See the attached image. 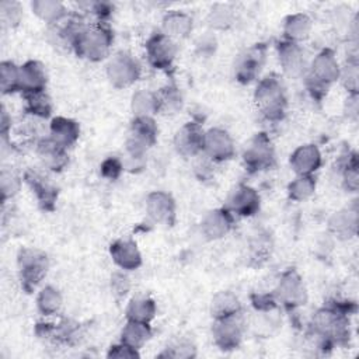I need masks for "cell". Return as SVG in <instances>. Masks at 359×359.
Returning <instances> with one entry per match:
<instances>
[{
  "instance_id": "1",
  "label": "cell",
  "mask_w": 359,
  "mask_h": 359,
  "mask_svg": "<svg viewBox=\"0 0 359 359\" xmlns=\"http://www.w3.org/2000/svg\"><path fill=\"white\" fill-rule=\"evenodd\" d=\"M254 101L264 118L273 122L280 121L287 105L286 93L280 80L276 76H268L259 80L254 93Z\"/></svg>"
},
{
  "instance_id": "2",
  "label": "cell",
  "mask_w": 359,
  "mask_h": 359,
  "mask_svg": "<svg viewBox=\"0 0 359 359\" xmlns=\"http://www.w3.org/2000/svg\"><path fill=\"white\" fill-rule=\"evenodd\" d=\"M341 69L332 50L324 49L311 60L306 84L313 97L321 98L330 86L339 79Z\"/></svg>"
},
{
  "instance_id": "3",
  "label": "cell",
  "mask_w": 359,
  "mask_h": 359,
  "mask_svg": "<svg viewBox=\"0 0 359 359\" xmlns=\"http://www.w3.org/2000/svg\"><path fill=\"white\" fill-rule=\"evenodd\" d=\"M112 45V32L101 25H84L73 42L74 52L84 59L98 62L104 59Z\"/></svg>"
},
{
  "instance_id": "4",
  "label": "cell",
  "mask_w": 359,
  "mask_h": 359,
  "mask_svg": "<svg viewBox=\"0 0 359 359\" xmlns=\"http://www.w3.org/2000/svg\"><path fill=\"white\" fill-rule=\"evenodd\" d=\"M18 272L22 289L32 292L48 272V257L45 252L35 248H22L17 257Z\"/></svg>"
},
{
  "instance_id": "5",
  "label": "cell",
  "mask_w": 359,
  "mask_h": 359,
  "mask_svg": "<svg viewBox=\"0 0 359 359\" xmlns=\"http://www.w3.org/2000/svg\"><path fill=\"white\" fill-rule=\"evenodd\" d=\"M158 128L153 116H135L126 137L128 157L144 158L146 151L157 142Z\"/></svg>"
},
{
  "instance_id": "6",
  "label": "cell",
  "mask_w": 359,
  "mask_h": 359,
  "mask_svg": "<svg viewBox=\"0 0 359 359\" xmlns=\"http://www.w3.org/2000/svg\"><path fill=\"white\" fill-rule=\"evenodd\" d=\"M245 168L250 172L268 170L275 164V150L266 133H257L243 153Z\"/></svg>"
},
{
  "instance_id": "7",
  "label": "cell",
  "mask_w": 359,
  "mask_h": 359,
  "mask_svg": "<svg viewBox=\"0 0 359 359\" xmlns=\"http://www.w3.org/2000/svg\"><path fill=\"white\" fill-rule=\"evenodd\" d=\"M107 77L116 88L129 87L140 77V65L130 53L118 52L107 65Z\"/></svg>"
},
{
  "instance_id": "8",
  "label": "cell",
  "mask_w": 359,
  "mask_h": 359,
  "mask_svg": "<svg viewBox=\"0 0 359 359\" xmlns=\"http://www.w3.org/2000/svg\"><path fill=\"white\" fill-rule=\"evenodd\" d=\"M243 331L244 321L241 313L223 318H216L212 327L213 341L223 351L236 349L243 339Z\"/></svg>"
},
{
  "instance_id": "9",
  "label": "cell",
  "mask_w": 359,
  "mask_h": 359,
  "mask_svg": "<svg viewBox=\"0 0 359 359\" xmlns=\"http://www.w3.org/2000/svg\"><path fill=\"white\" fill-rule=\"evenodd\" d=\"M177 45L172 38L163 32L154 34L146 42V56L149 63L158 70H167L172 66L177 56Z\"/></svg>"
},
{
  "instance_id": "10",
  "label": "cell",
  "mask_w": 359,
  "mask_h": 359,
  "mask_svg": "<svg viewBox=\"0 0 359 359\" xmlns=\"http://www.w3.org/2000/svg\"><path fill=\"white\" fill-rule=\"evenodd\" d=\"M265 56L266 48L262 43H257L244 50L234 65L236 79L243 84H248L255 80L265 63Z\"/></svg>"
},
{
  "instance_id": "11",
  "label": "cell",
  "mask_w": 359,
  "mask_h": 359,
  "mask_svg": "<svg viewBox=\"0 0 359 359\" xmlns=\"http://www.w3.org/2000/svg\"><path fill=\"white\" fill-rule=\"evenodd\" d=\"M275 296L278 302L287 309H294L304 304L307 300V292L299 273L294 271L285 272L276 286Z\"/></svg>"
},
{
  "instance_id": "12",
  "label": "cell",
  "mask_w": 359,
  "mask_h": 359,
  "mask_svg": "<svg viewBox=\"0 0 359 359\" xmlns=\"http://www.w3.org/2000/svg\"><path fill=\"white\" fill-rule=\"evenodd\" d=\"M205 132L196 122H187L174 136V146L178 154L184 157H195L203 151Z\"/></svg>"
},
{
  "instance_id": "13",
  "label": "cell",
  "mask_w": 359,
  "mask_h": 359,
  "mask_svg": "<svg viewBox=\"0 0 359 359\" xmlns=\"http://www.w3.org/2000/svg\"><path fill=\"white\" fill-rule=\"evenodd\" d=\"M259 203L261 199L258 192L250 185L240 184L230 192L226 209H229L233 215L248 217L259 210Z\"/></svg>"
},
{
  "instance_id": "14",
  "label": "cell",
  "mask_w": 359,
  "mask_h": 359,
  "mask_svg": "<svg viewBox=\"0 0 359 359\" xmlns=\"http://www.w3.org/2000/svg\"><path fill=\"white\" fill-rule=\"evenodd\" d=\"M213 161H226L234 156V143L231 136L220 128H212L205 132L203 151Z\"/></svg>"
},
{
  "instance_id": "15",
  "label": "cell",
  "mask_w": 359,
  "mask_h": 359,
  "mask_svg": "<svg viewBox=\"0 0 359 359\" xmlns=\"http://www.w3.org/2000/svg\"><path fill=\"white\" fill-rule=\"evenodd\" d=\"M146 212L156 223L172 226L175 222V202L172 196L164 191H153L147 195Z\"/></svg>"
},
{
  "instance_id": "16",
  "label": "cell",
  "mask_w": 359,
  "mask_h": 359,
  "mask_svg": "<svg viewBox=\"0 0 359 359\" xmlns=\"http://www.w3.org/2000/svg\"><path fill=\"white\" fill-rule=\"evenodd\" d=\"M46 87V73L42 63L38 60H28L20 66V80L18 91L24 95L36 94L45 91Z\"/></svg>"
},
{
  "instance_id": "17",
  "label": "cell",
  "mask_w": 359,
  "mask_h": 359,
  "mask_svg": "<svg viewBox=\"0 0 359 359\" xmlns=\"http://www.w3.org/2000/svg\"><path fill=\"white\" fill-rule=\"evenodd\" d=\"M233 226V213L226 208H219L208 212L201 222V231L209 240L224 237Z\"/></svg>"
},
{
  "instance_id": "18",
  "label": "cell",
  "mask_w": 359,
  "mask_h": 359,
  "mask_svg": "<svg viewBox=\"0 0 359 359\" xmlns=\"http://www.w3.org/2000/svg\"><path fill=\"white\" fill-rule=\"evenodd\" d=\"M278 55H279V63L283 69V72L290 77H299L306 70V59L304 52L299 46V43L282 41L278 45Z\"/></svg>"
},
{
  "instance_id": "19",
  "label": "cell",
  "mask_w": 359,
  "mask_h": 359,
  "mask_svg": "<svg viewBox=\"0 0 359 359\" xmlns=\"http://www.w3.org/2000/svg\"><path fill=\"white\" fill-rule=\"evenodd\" d=\"M27 184L29 185V188L32 189V192L35 194L39 206L43 210H53L55 208V202L57 199V189L56 187L42 174L36 172V171H27L24 175Z\"/></svg>"
},
{
  "instance_id": "20",
  "label": "cell",
  "mask_w": 359,
  "mask_h": 359,
  "mask_svg": "<svg viewBox=\"0 0 359 359\" xmlns=\"http://www.w3.org/2000/svg\"><path fill=\"white\" fill-rule=\"evenodd\" d=\"M112 261L123 271H133L142 265V255L135 241L116 240L109 245Z\"/></svg>"
},
{
  "instance_id": "21",
  "label": "cell",
  "mask_w": 359,
  "mask_h": 359,
  "mask_svg": "<svg viewBox=\"0 0 359 359\" xmlns=\"http://www.w3.org/2000/svg\"><path fill=\"white\" fill-rule=\"evenodd\" d=\"M321 165V153L314 144L299 146L290 156V167L296 175H311Z\"/></svg>"
},
{
  "instance_id": "22",
  "label": "cell",
  "mask_w": 359,
  "mask_h": 359,
  "mask_svg": "<svg viewBox=\"0 0 359 359\" xmlns=\"http://www.w3.org/2000/svg\"><path fill=\"white\" fill-rule=\"evenodd\" d=\"M49 133V137L55 143L67 149L77 142L80 136V125L70 118L56 116L50 121Z\"/></svg>"
},
{
  "instance_id": "23",
  "label": "cell",
  "mask_w": 359,
  "mask_h": 359,
  "mask_svg": "<svg viewBox=\"0 0 359 359\" xmlns=\"http://www.w3.org/2000/svg\"><path fill=\"white\" fill-rule=\"evenodd\" d=\"M330 230L339 238H351L358 231V209L344 208L335 212L328 222Z\"/></svg>"
},
{
  "instance_id": "24",
  "label": "cell",
  "mask_w": 359,
  "mask_h": 359,
  "mask_svg": "<svg viewBox=\"0 0 359 359\" xmlns=\"http://www.w3.org/2000/svg\"><path fill=\"white\" fill-rule=\"evenodd\" d=\"M36 153L49 170L60 171L67 164V153L66 149L55 143L50 137L42 139L36 146Z\"/></svg>"
},
{
  "instance_id": "25",
  "label": "cell",
  "mask_w": 359,
  "mask_h": 359,
  "mask_svg": "<svg viewBox=\"0 0 359 359\" xmlns=\"http://www.w3.org/2000/svg\"><path fill=\"white\" fill-rule=\"evenodd\" d=\"M192 31V18L181 11H170L161 22V32L170 38H187Z\"/></svg>"
},
{
  "instance_id": "26",
  "label": "cell",
  "mask_w": 359,
  "mask_h": 359,
  "mask_svg": "<svg viewBox=\"0 0 359 359\" xmlns=\"http://www.w3.org/2000/svg\"><path fill=\"white\" fill-rule=\"evenodd\" d=\"M150 337L151 328L149 323L128 320L121 332V342L139 351L150 339Z\"/></svg>"
},
{
  "instance_id": "27",
  "label": "cell",
  "mask_w": 359,
  "mask_h": 359,
  "mask_svg": "<svg viewBox=\"0 0 359 359\" xmlns=\"http://www.w3.org/2000/svg\"><path fill=\"white\" fill-rule=\"evenodd\" d=\"M311 31V21L306 14L297 13L292 14L285 20L283 24V34L286 41L299 43L300 41H304Z\"/></svg>"
},
{
  "instance_id": "28",
  "label": "cell",
  "mask_w": 359,
  "mask_h": 359,
  "mask_svg": "<svg viewBox=\"0 0 359 359\" xmlns=\"http://www.w3.org/2000/svg\"><path fill=\"white\" fill-rule=\"evenodd\" d=\"M31 8L38 18L48 24H57L67 15L63 3L56 0H35L31 3Z\"/></svg>"
},
{
  "instance_id": "29",
  "label": "cell",
  "mask_w": 359,
  "mask_h": 359,
  "mask_svg": "<svg viewBox=\"0 0 359 359\" xmlns=\"http://www.w3.org/2000/svg\"><path fill=\"white\" fill-rule=\"evenodd\" d=\"M130 108L135 116H153L160 111L157 93L149 90H137L132 95Z\"/></svg>"
},
{
  "instance_id": "30",
  "label": "cell",
  "mask_w": 359,
  "mask_h": 359,
  "mask_svg": "<svg viewBox=\"0 0 359 359\" xmlns=\"http://www.w3.org/2000/svg\"><path fill=\"white\" fill-rule=\"evenodd\" d=\"M210 313L215 320L241 313L240 300L231 292H220L212 299Z\"/></svg>"
},
{
  "instance_id": "31",
  "label": "cell",
  "mask_w": 359,
  "mask_h": 359,
  "mask_svg": "<svg viewBox=\"0 0 359 359\" xmlns=\"http://www.w3.org/2000/svg\"><path fill=\"white\" fill-rule=\"evenodd\" d=\"M157 307L154 300L149 297H136L132 299L126 307V318L133 321L150 323L156 316Z\"/></svg>"
},
{
  "instance_id": "32",
  "label": "cell",
  "mask_w": 359,
  "mask_h": 359,
  "mask_svg": "<svg viewBox=\"0 0 359 359\" xmlns=\"http://www.w3.org/2000/svg\"><path fill=\"white\" fill-rule=\"evenodd\" d=\"M62 294L60 292L53 286H45L38 297H36V306L38 310L43 316H52L56 314L62 307Z\"/></svg>"
},
{
  "instance_id": "33",
  "label": "cell",
  "mask_w": 359,
  "mask_h": 359,
  "mask_svg": "<svg viewBox=\"0 0 359 359\" xmlns=\"http://www.w3.org/2000/svg\"><path fill=\"white\" fill-rule=\"evenodd\" d=\"M316 191V180L313 175H296L287 185V195L292 201H304Z\"/></svg>"
},
{
  "instance_id": "34",
  "label": "cell",
  "mask_w": 359,
  "mask_h": 359,
  "mask_svg": "<svg viewBox=\"0 0 359 359\" xmlns=\"http://www.w3.org/2000/svg\"><path fill=\"white\" fill-rule=\"evenodd\" d=\"M20 67L13 62H1L0 65V87L3 94H11L18 91Z\"/></svg>"
},
{
  "instance_id": "35",
  "label": "cell",
  "mask_w": 359,
  "mask_h": 359,
  "mask_svg": "<svg viewBox=\"0 0 359 359\" xmlns=\"http://www.w3.org/2000/svg\"><path fill=\"white\" fill-rule=\"evenodd\" d=\"M24 97L27 101V111L29 114L41 118H46L50 115L52 104L49 97L45 94V91L36 93V94H28Z\"/></svg>"
},
{
  "instance_id": "36",
  "label": "cell",
  "mask_w": 359,
  "mask_h": 359,
  "mask_svg": "<svg viewBox=\"0 0 359 359\" xmlns=\"http://www.w3.org/2000/svg\"><path fill=\"white\" fill-rule=\"evenodd\" d=\"M233 18H234V15L229 6L216 4L208 15V22L215 29H224L231 25Z\"/></svg>"
},
{
  "instance_id": "37",
  "label": "cell",
  "mask_w": 359,
  "mask_h": 359,
  "mask_svg": "<svg viewBox=\"0 0 359 359\" xmlns=\"http://www.w3.org/2000/svg\"><path fill=\"white\" fill-rule=\"evenodd\" d=\"M157 98H158L160 111L174 112L178 108H181V104H182L180 90L174 86H167V87L161 88V91L157 94Z\"/></svg>"
},
{
  "instance_id": "38",
  "label": "cell",
  "mask_w": 359,
  "mask_h": 359,
  "mask_svg": "<svg viewBox=\"0 0 359 359\" xmlns=\"http://www.w3.org/2000/svg\"><path fill=\"white\" fill-rule=\"evenodd\" d=\"M0 188H1V201L13 198L21 188V180L17 174L10 170L3 168L0 174Z\"/></svg>"
},
{
  "instance_id": "39",
  "label": "cell",
  "mask_w": 359,
  "mask_h": 359,
  "mask_svg": "<svg viewBox=\"0 0 359 359\" xmlns=\"http://www.w3.org/2000/svg\"><path fill=\"white\" fill-rule=\"evenodd\" d=\"M342 181L345 188L349 192H356L358 184H359V175H358V161L356 154L349 156V158L344 164V172H342Z\"/></svg>"
},
{
  "instance_id": "40",
  "label": "cell",
  "mask_w": 359,
  "mask_h": 359,
  "mask_svg": "<svg viewBox=\"0 0 359 359\" xmlns=\"http://www.w3.org/2000/svg\"><path fill=\"white\" fill-rule=\"evenodd\" d=\"M161 356H168V358H175V359H182V358H192L195 356V346L188 342V341H175L170 346L165 348L164 353Z\"/></svg>"
},
{
  "instance_id": "41",
  "label": "cell",
  "mask_w": 359,
  "mask_h": 359,
  "mask_svg": "<svg viewBox=\"0 0 359 359\" xmlns=\"http://www.w3.org/2000/svg\"><path fill=\"white\" fill-rule=\"evenodd\" d=\"M0 11H1V20L3 24L6 25H15L18 24L20 18H21V8L18 3L14 1H1L0 4Z\"/></svg>"
},
{
  "instance_id": "42",
  "label": "cell",
  "mask_w": 359,
  "mask_h": 359,
  "mask_svg": "<svg viewBox=\"0 0 359 359\" xmlns=\"http://www.w3.org/2000/svg\"><path fill=\"white\" fill-rule=\"evenodd\" d=\"M339 79H342L344 86L351 93V95H358V65L356 62H349L346 69L339 74Z\"/></svg>"
},
{
  "instance_id": "43",
  "label": "cell",
  "mask_w": 359,
  "mask_h": 359,
  "mask_svg": "<svg viewBox=\"0 0 359 359\" xmlns=\"http://www.w3.org/2000/svg\"><path fill=\"white\" fill-rule=\"evenodd\" d=\"M123 168V163L118 157H108L101 163V174L108 180L119 178Z\"/></svg>"
},
{
  "instance_id": "44",
  "label": "cell",
  "mask_w": 359,
  "mask_h": 359,
  "mask_svg": "<svg viewBox=\"0 0 359 359\" xmlns=\"http://www.w3.org/2000/svg\"><path fill=\"white\" fill-rule=\"evenodd\" d=\"M108 358H137L139 356V352L137 349L123 344V342H119L118 345H112L107 353Z\"/></svg>"
},
{
  "instance_id": "45",
  "label": "cell",
  "mask_w": 359,
  "mask_h": 359,
  "mask_svg": "<svg viewBox=\"0 0 359 359\" xmlns=\"http://www.w3.org/2000/svg\"><path fill=\"white\" fill-rule=\"evenodd\" d=\"M111 287H112V292H114L115 296L122 297L129 290V280L123 273L115 272L111 278Z\"/></svg>"
},
{
  "instance_id": "46",
  "label": "cell",
  "mask_w": 359,
  "mask_h": 359,
  "mask_svg": "<svg viewBox=\"0 0 359 359\" xmlns=\"http://www.w3.org/2000/svg\"><path fill=\"white\" fill-rule=\"evenodd\" d=\"M254 306L259 310H272L275 307V299L268 294L258 296L257 300H254Z\"/></svg>"
},
{
  "instance_id": "47",
  "label": "cell",
  "mask_w": 359,
  "mask_h": 359,
  "mask_svg": "<svg viewBox=\"0 0 359 359\" xmlns=\"http://www.w3.org/2000/svg\"><path fill=\"white\" fill-rule=\"evenodd\" d=\"M112 11V7L109 3H93V13L95 15H98L100 18H104L107 15H109Z\"/></svg>"
},
{
  "instance_id": "48",
  "label": "cell",
  "mask_w": 359,
  "mask_h": 359,
  "mask_svg": "<svg viewBox=\"0 0 359 359\" xmlns=\"http://www.w3.org/2000/svg\"><path fill=\"white\" fill-rule=\"evenodd\" d=\"M8 128H10V123H8L7 112H6V109L3 108V111H1V133H3V136H6V135H7Z\"/></svg>"
}]
</instances>
